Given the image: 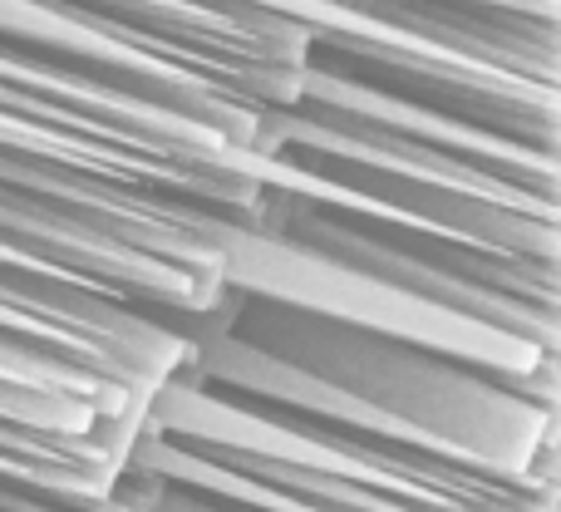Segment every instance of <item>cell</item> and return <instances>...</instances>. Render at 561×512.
Listing matches in <instances>:
<instances>
[{
	"label": "cell",
	"instance_id": "6da1fadb",
	"mask_svg": "<svg viewBox=\"0 0 561 512\" xmlns=\"http://www.w3.org/2000/svg\"><path fill=\"white\" fill-rule=\"evenodd\" d=\"M183 375L256 405L375 429L497 478L557 483V379L478 365L232 276Z\"/></svg>",
	"mask_w": 561,
	"mask_h": 512
},
{
	"label": "cell",
	"instance_id": "7a4b0ae2",
	"mask_svg": "<svg viewBox=\"0 0 561 512\" xmlns=\"http://www.w3.org/2000/svg\"><path fill=\"white\" fill-rule=\"evenodd\" d=\"M242 223L0 144V247L99 291L203 326L232 276Z\"/></svg>",
	"mask_w": 561,
	"mask_h": 512
},
{
	"label": "cell",
	"instance_id": "3957f363",
	"mask_svg": "<svg viewBox=\"0 0 561 512\" xmlns=\"http://www.w3.org/2000/svg\"><path fill=\"white\" fill-rule=\"evenodd\" d=\"M242 227L424 310H444V316L497 330L537 355L561 350L557 257L503 252V247L468 242L424 223H404V217L286 183L272 168Z\"/></svg>",
	"mask_w": 561,
	"mask_h": 512
},
{
	"label": "cell",
	"instance_id": "277c9868",
	"mask_svg": "<svg viewBox=\"0 0 561 512\" xmlns=\"http://www.w3.org/2000/svg\"><path fill=\"white\" fill-rule=\"evenodd\" d=\"M94 30L128 39L227 99L272 118L310 75V25L325 0L256 5V0H39Z\"/></svg>",
	"mask_w": 561,
	"mask_h": 512
}]
</instances>
